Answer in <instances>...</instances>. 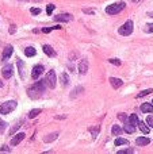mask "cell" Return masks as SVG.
Segmentation results:
<instances>
[{"mask_svg": "<svg viewBox=\"0 0 153 154\" xmlns=\"http://www.w3.org/2000/svg\"><path fill=\"white\" fill-rule=\"evenodd\" d=\"M125 7H126V4H125L123 1H119V3H115V4L108 5L107 8H106V12L110 14V15H115V14H118V12H121Z\"/></svg>", "mask_w": 153, "mask_h": 154, "instance_id": "cell-3", "label": "cell"}, {"mask_svg": "<svg viewBox=\"0 0 153 154\" xmlns=\"http://www.w3.org/2000/svg\"><path fill=\"white\" fill-rule=\"evenodd\" d=\"M53 29H54V27H43V29H42V31H43V33H46V34H47V33H50V31L53 30Z\"/></svg>", "mask_w": 153, "mask_h": 154, "instance_id": "cell-38", "label": "cell"}, {"mask_svg": "<svg viewBox=\"0 0 153 154\" xmlns=\"http://www.w3.org/2000/svg\"><path fill=\"white\" fill-rule=\"evenodd\" d=\"M134 126H136V124H133L132 122H126V123H125V131H126V133L128 134H133L134 133V131H136V127H134Z\"/></svg>", "mask_w": 153, "mask_h": 154, "instance_id": "cell-16", "label": "cell"}, {"mask_svg": "<svg viewBox=\"0 0 153 154\" xmlns=\"http://www.w3.org/2000/svg\"><path fill=\"white\" fill-rule=\"evenodd\" d=\"M19 127H21V122H19V123H16L15 126H14V128H12V130H11V131H10V135H12V134L15 133V131H16V130H18V128H19Z\"/></svg>", "mask_w": 153, "mask_h": 154, "instance_id": "cell-31", "label": "cell"}, {"mask_svg": "<svg viewBox=\"0 0 153 154\" xmlns=\"http://www.w3.org/2000/svg\"><path fill=\"white\" fill-rule=\"evenodd\" d=\"M54 8H56V7H54V4H49V5H47V8H46V14L50 16L51 14H53V10H54Z\"/></svg>", "mask_w": 153, "mask_h": 154, "instance_id": "cell-28", "label": "cell"}, {"mask_svg": "<svg viewBox=\"0 0 153 154\" xmlns=\"http://www.w3.org/2000/svg\"><path fill=\"white\" fill-rule=\"evenodd\" d=\"M149 93H153V89H145V91H141V92L137 95V99L144 98V96H146V95H149Z\"/></svg>", "mask_w": 153, "mask_h": 154, "instance_id": "cell-24", "label": "cell"}, {"mask_svg": "<svg viewBox=\"0 0 153 154\" xmlns=\"http://www.w3.org/2000/svg\"><path fill=\"white\" fill-rule=\"evenodd\" d=\"M99 131H100V128L99 127H95V128H91V133L94 137H96V134H99Z\"/></svg>", "mask_w": 153, "mask_h": 154, "instance_id": "cell-32", "label": "cell"}, {"mask_svg": "<svg viewBox=\"0 0 153 154\" xmlns=\"http://www.w3.org/2000/svg\"><path fill=\"white\" fill-rule=\"evenodd\" d=\"M5 127H7V123H5V122H0V134L4 133Z\"/></svg>", "mask_w": 153, "mask_h": 154, "instance_id": "cell-30", "label": "cell"}, {"mask_svg": "<svg viewBox=\"0 0 153 154\" xmlns=\"http://www.w3.org/2000/svg\"><path fill=\"white\" fill-rule=\"evenodd\" d=\"M54 21H57V22H69V21H72V15L71 14H60V15L54 16Z\"/></svg>", "mask_w": 153, "mask_h": 154, "instance_id": "cell-9", "label": "cell"}, {"mask_svg": "<svg viewBox=\"0 0 153 154\" xmlns=\"http://www.w3.org/2000/svg\"><path fill=\"white\" fill-rule=\"evenodd\" d=\"M141 112L144 114H152L153 112V103H144L141 104Z\"/></svg>", "mask_w": 153, "mask_h": 154, "instance_id": "cell-10", "label": "cell"}, {"mask_svg": "<svg viewBox=\"0 0 153 154\" xmlns=\"http://www.w3.org/2000/svg\"><path fill=\"white\" fill-rule=\"evenodd\" d=\"M83 12H86V14H92L94 11H92V10H87V8H84V10H83Z\"/></svg>", "mask_w": 153, "mask_h": 154, "instance_id": "cell-41", "label": "cell"}, {"mask_svg": "<svg viewBox=\"0 0 153 154\" xmlns=\"http://www.w3.org/2000/svg\"><path fill=\"white\" fill-rule=\"evenodd\" d=\"M118 119H119V120H122L123 123H126V122L129 120V118H128V115H126V114H119V115H118Z\"/></svg>", "mask_w": 153, "mask_h": 154, "instance_id": "cell-27", "label": "cell"}, {"mask_svg": "<svg viewBox=\"0 0 153 154\" xmlns=\"http://www.w3.org/2000/svg\"><path fill=\"white\" fill-rule=\"evenodd\" d=\"M114 143H115V146H121V145H128L129 141L128 139H123V138H117Z\"/></svg>", "mask_w": 153, "mask_h": 154, "instance_id": "cell-23", "label": "cell"}, {"mask_svg": "<svg viewBox=\"0 0 153 154\" xmlns=\"http://www.w3.org/2000/svg\"><path fill=\"white\" fill-rule=\"evenodd\" d=\"M25 133H19V134H16L15 137H14V138L11 139V146H16V145H19L22 142V141H23V139H25Z\"/></svg>", "mask_w": 153, "mask_h": 154, "instance_id": "cell-8", "label": "cell"}, {"mask_svg": "<svg viewBox=\"0 0 153 154\" xmlns=\"http://www.w3.org/2000/svg\"><path fill=\"white\" fill-rule=\"evenodd\" d=\"M0 151H11L10 147H7V146H3L1 149H0Z\"/></svg>", "mask_w": 153, "mask_h": 154, "instance_id": "cell-39", "label": "cell"}, {"mask_svg": "<svg viewBox=\"0 0 153 154\" xmlns=\"http://www.w3.org/2000/svg\"><path fill=\"white\" fill-rule=\"evenodd\" d=\"M83 91V88H77V89H73V92H72V98H75V95H77V92H82Z\"/></svg>", "mask_w": 153, "mask_h": 154, "instance_id": "cell-36", "label": "cell"}, {"mask_svg": "<svg viewBox=\"0 0 153 154\" xmlns=\"http://www.w3.org/2000/svg\"><path fill=\"white\" fill-rule=\"evenodd\" d=\"M110 82H111L112 88H115V89L119 87H122V84H123V81L121 78H115V77H110Z\"/></svg>", "mask_w": 153, "mask_h": 154, "instance_id": "cell-14", "label": "cell"}, {"mask_svg": "<svg viewBox=\"0 0 153 154\" xmlns=\"http://www.w3.org/2000/svg\"><path fill=\"white\" fill-rule=\"evenodd\" d=\"M88 70V62L87 60H82L80 64H79V72L82 73V74H86Z\"/></svg>", "mask_w": 153, "mask_h": 154, "instance_id": "cell-11", "label": "cell"}, {"mask_svg": "<svg viewBox=\"0 0 153 154\" xmlns=\"http://www.w3.org/2000/svg\"><path fill=\"white\" fill-rule=\"evenodd\" d=\"M14 33H15V25H12L10 27V34H14Z\"/></svg>", "mask_w": 153, "mask_h": 154, "instance_id": "cell-40", "label": "cell"}, {"mask_svg": "<svg viewBox=\"0 0 153 154\" xmlns=\"http://www.w3.org/2000/svg\"><path fill=\"white\" fill-rule=\"evenodd\" d=\"M57 137H58V133H53V134H50V135H47L46 138H43V142H45V143H49L51 141H54Z\"/></svg>", "mask_w": 153, "mask_h": 154, "instance_id": "cell-19", "label": "cell"}, {"mask_svg": "<svg viewBox=\"0 0 153 154\" xmlns=\"http://www.w3.org/2000/svg\"><path fill=\"white\" fill-rule=\"evenodd\" d=\"M133 27H134V23H133V21H128L125 25H122L121 27H119V30H118V33L121 34V35H130L133 33Z\"/></svg>", "mask_w": 153, "mask_h": 154, "instance_id": "cell-4", "label": "cell"}, {"mask_svg": "<svg viewBox=\"0 0 153 154\" xmlns=\"http://www.w3.org/2000/svg\"><path fill=\"white\" fill-rule=\"evenodd\" d=\"M1 85H3V82H1V81H0V88H1Z\"/></svg>", "mask_w": 153, "mask_h": 154, "instance_id": "cell-43", "label": "cell"}, {"mask_svg": "<svg viewBox=\"0 0 153 154\" xmlns=\"http://www.w3.org/2000/svg\"><path fill=\"white\" fill-rule=\"evenodd\" d=\"M42 73H43V66H42V65H37V66L33 68V72H31V77H33L34 80H37V78L41 76Z\"/></svg>", "mask_w": 153, "mask_h": 154, "instance_id": "cell-7", "label": "cell"}, {"mask_svg": "<svg viewBox=\"0 0 153 154\" xmlns=\"http://www.w3.org/2000/svg\"><path fill=\"white\" fill-rule=\"evenodd\" d=\"M45 81H46V84H47V87L49 88L56 87V72H54L53 69L47 72V74H46V77H45Z\"/></svg>", "mask_w": 153, "mask_h": 154, "instance_id": "cell-5", "label": "cell"}, {"mask_svg": "<svg viewBox=\"0 0 153 154\" xmlns=\"http://www.w3.org/2000/svg\"><path fill=\"white\" fill-rule=\"evenodd\" d=\"M61 81H62V85H64V87H66V85L69 84V77H68V74L62 73L61 74Z\"/></svg>", "mask_w": 153, "mask_h": 154, "instance_id": "cell-26", "label": "cell"}, {"mask_svg": "<svg viewBox=\"0 0 153 154\" xmlns=\"http://www.w3.org/2000/svg\"><path fill=\"white\" fill-rule=\"evenodd\" d=\"M12 51H14V47L12 46H5L4 51H3V61H7V60L10 58L11 54H12Z\"/></svg>", "mask_w": 153, "mask_h": 154, "instance_id": "cell-12", "label": "cell"}, {"mask_svg": "<svg viewBox=\"0 0 153 154\" xmlns=\"http://www.w3.org/2000/svg\"><path fill=\"white\" fill-rule=\"evenodd\" d=\"M148 15H149V16H153V14H152V12H149Z\"/></svg>", "mask_w": 153, "mask_h": 154, "instance_id": "cell-42", "label": "cell"}, {"mask_svg": "<svg viewBox=\"0 0 153 154\" xmlns=\"http://www.w3.org/2000/svg\"><path fill=\"white\" fill-rule=\"evenodd\" d=\"M39 12H41L39 8H31V14H33V15H38Z\"/></svg>", "mask_w": 153, "mask_h": 154, "instance_id": "cell-37", "label": "cell"}, {"mask_svg": "<svg viewBox=\"0 0 153 154\" xmlns=\"http://www.w3.org/2000/svg\"><path fill=\"white\" fill-rule=\"evenodd\" d=\"M42 50H43V53L47 54L49 57H54V56H56V51L53 50V47L49 46V45H43V46H42Z\"/></svg>", "mask_w": 153, "mask_h": 154, "instance_id": "cell-13", "label": "cell"}, {"mask_svg": "<svg viewBox=\"0 0 153 154\" xmlns=\"http://www.w3.org/2000/svg\"><path fill=\"white\" fill-rule=\"evenodd\" d=\"M145 31H146V33H153V25H146L145 26Z\"/></svg>", "mask_w": 153, "mask_h": 154, "instance_id": "cell-34", "label": "cell"}, {"mask_svg": "<svg viewBox=\"0 0 153 154\" xmlns=\"http://www.w3.org/2000/svg\"><path fill=\"white\" fill-rule=\"evenodd\" d=\"M35 53H37V50H35V49H34L33 46L27 47V49L25 50V54H26L27 57H33V56H35Z\"/></svg>", "mask_w": 153, "mask_h": 154, "instance_id": "cell-21", "label": "cell"}, {"mask_svg": "<svg viewBox=\"0 0 153 154\" xmlns=\"http://www.w3.org/2000/svg\"><path fill=\"white\" fill-rule=\"evenodd\" d=\"M122 131H123V130L119 127V126H117V124H115V126H112V130H111L112 135H115V137H119V135L122 134Z\"/></svg>", "mask_w": 153, "mask_h": 154, "instance_id": "cell-17", "label": "cell"}, {"mask_svg": "<svg viewBox=\"0 0 153 154\" xmlns=\"http://www.w3.org/2000/svg\"><path fill=\"white\" fill-rule=\"evenodd\" d=\"M41 114V110L39 108H35V110H31L30 112H29V118L33 119V118H35V116H38Z\"/></svg>", "mask_w": 153, "mask_h": 154, "instance_id": "cell-22", "label": "cell"}, {"mask_svg": "<svg viewBox=\"0 0 153 154\" xmlns=\"http://www.w3.org/2000/svg\"><path fill=\"white\" fill-rule=\"evenodd\" d=\"M152 103H153V100H152Z\"/></svg>", "mask_w": 153, "mask_h": 154, "instance_id": "cell-44", "label": "cell"}, {"mask_svg": "<svg viewBox=\"0 0 153 154\" xmlns=\"http://www.w3.org/2000/svg\"><path fill=\"white\" fill-rule=\"evenodd\" d=\"M138 128H140V130H141L144 134H149V127L145 123H144V122H141V120L138 122Z\"/></svg>", "mask_w": 153, "mask_h": 154, "instance_id": "cell-18", "label": "cell"}, {"mask_svg": "<svg viewBox=\"0 0 153 154\" xmlns=\"http://www.w3.org/2000/svg\"><path fill=\"white\" fill-rule=\"evenodd\" d=\"M136 143L138 146H145V145H149L150 143V139L149 138H145V137H140V138L136 139Z\"/></svg>", "mask_w": 153, "mask_h": 154, "instance_id": "cell-15", "label": "cell"}, {"mask_svg": "<svg viewBox=\"0 0 153 154\" xmlns=\"http://www.w3.org/2000/svg\"><path fill=\"white\" fill-rule=\"evenodd\" d=\"M47 87L45 80H41V81H37L35 84H33V87L27 89V95L29 98L31 99H38L42 93H45V89Z\"/></svg>", "mask_w": 153, "mask_h": 154, "instance_id": "cell-1", "label": "cell"}, {"mask_svg": "<svg viewBox=\"0 0 153 154\" xmlns=\"http://www.w3.org/2000/svg\"><path fill=\"white\" fill-rule=\"evenodd\" d=\"M134 150L133 149H126V150H119V154H129V153H133Z\"/></svg>", "mask_w": 153, "mask_h": 154, "instance_id": "cell-35", "label": "cell"}, {"mask_svg": "<svg viewBox=\"0 0 153 154\" xmlns=\"http://www.w3.org/2000/svg\"><path fill=\"white\" fill-rule=\"evenodd\" d=\"M146 123H148L149 127H153V116H148V119H146Z\"/></svg>", "mask_w": 153, "mask_h": 154, "instance_id": "cell-33", "label": "cell"}, {"mask_svg": "<svg viewBox=\"0 0 153 154\" xmlns=\"http://www.w3.org/2000/svg\"><path fill=\"white\" fill-rule=\"evenodd\" d=\"M15 108H16V102H14V100L5 102V103H3V104H0V114L7 115V114H10L11 111H14Z\"/></svg>", "mask_w": 153, "mask_h": 154, "instance_id": "cell-2", "label": "cell"}, {"mask_svg": "<svg viewBox=\"0 0 153 154\" xmlns=\"http://www.w3.org/2000/svg\"><path fill=\"white\" fill-rule=\"evenodd\" d=\"M108 62H110V64H112V65H117V66H119V65H121V61H119V60H117V58H111V60H108Z\"/></svg>", "mask_w": 153, "mask_h": 154, "instance_id": "cell-29", "label": "cell"}, {"mask_svg": "<svg viewBox=\"0 0 153 154\" xmlns=\"http://www.w3.org/2000/svg\"><path fill=\"white\" fill-rule=\"evenodd\" d=\"M18 68H19V74H21V77L23 78L25 77V65H23V62L21 61V60H18Z\"/></svg>", "mask_w": 153, "mask_h": 154, "instance_id": "cell-20", "label": "cell"}, {"mask_svg": "<svg viewBox=\"0 0 153 154\" xmlns=\"http://www.w3.org/2000/svg\"><path fill=\"white\" fill-rule=\"evenodd\" d=\"M1 74H3L4 78H11L12 74H14V68H12V65H5L1 69Z\"/></svg>", "mask_w": 153, "mask_h": 154, "instance_id": "cell-6", "label": "cell"}, {"mask_svg": "<svg viewBox=\"0 0 153 154\" xmlns=\"http://www.w3.org/2000/svg\"><path fill=\"white\" fill-rule=\"evenodd\" d=\"M129 122H132L133 124L138 126V122H140V119L137 118V115H134V114H133V115H130V116H129Z\"/></svg>", "mask_w": 153, "mask_h": 154, "instance_id": "cell-25", "label": "cell"}]
</instances>
